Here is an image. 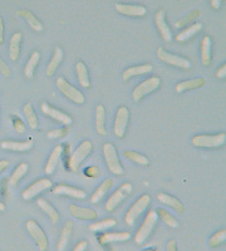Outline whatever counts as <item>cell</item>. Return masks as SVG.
<instances>
[{
  "instance_id": "cell-30",
  "label": "cell",
  "mask_w": 226,
  "mask_h": 251,
  "mask_svg": "<svg viewBox=\"0 0 226 251\" xmlns=\"http://www.w3.org/2000/svg\"><path fill=\"white\" fill-rule=\"evenodd\" d=\"M37 203L38 206L48 215L49 219H50V221H52L53 224H57L58 221H59V214H58V211L46 200V199H38Z\"/></svg>"
},
{
  "instance_id": "cell-3",
  "label": "cell",
  "mask_w": 226,
  "mask_h": 251,
  "mask_svg": "<svg viewBox=\"0 0 226 251\" xmlns=\"http://www.w3.org/2000/svg\"><path fill=\"white\" fill-rule=\"evenodd\" d=\"M150 203H151V196L150 195H142V196L133 203L131 208L128 210V212L126 214V224L128 226H133L135 223L137 221L138 217L146 211V208L149 207Z\"/></svg>"
},
{
  "instance_id": "cell-29",
  "label": "cell",
  "mask_w": 226,
  "mask_h": 251,
  "mask_svg": "<svg viewBox=\"0 0 226 251\" xmlns=\"http://www.w3.org/2000/svg\"><path fill=\"white\" fill-rule=\"evenodd\" d=\"M201 62L203 66H210L211 63V38L203 37L201 42Z\"/></svg>"
},
{
  "instance_id": "cell-43",
  "label": "cell",
  "mask_w": 226,
  "mask_h": 251,
  "mask_svg": "<svg viewBox=\"0 0 226 251\" xmlns=\"http://www.w3.org/2000/svg\"><path fill=\"white\" fill-rule=\"evenodd\" d=\"M12 121H13V127H14L15 131L18 132V133H24L25 132V125H24L23 120H20L18 116H13L12 117Z\"/></svg>"
},
{
  "instance_id": "cell-38",
  "label": "cell",
  "mask_w": 226,
  "mask_h": 251,
  "mask_svg": "<svg viewBox=\"0 0 226 251\" xmlns=\"http://www.w3.org/2000/svg\"><path fill=\"white\" fill-rule=\"evenodd\" d=\"M156 212H157V216L163 221V224H166L169 227H172V228L178 227V221L176 220V217H175L172 214H170L167 210H165V208H158Z\"/></svg>"
},
{
  "instance_id": "cell-24",
  "label": "cell",
  "mask_w": 226,
  "mask_h": 251,
  "mask_svg": "<svg viewBox=\"0 0 226 251\" xmlns=\"http://www.w3.org/2000/svg\"><path fill=\"white\" fill-rule=\"evenodd\" d=\"M157 199H158V201H160V202L163 203V205L170 206V207H172L174 210H176L177 212H183V210H185V206H183V203L181 202L178 199L171 196V195H167V194H163V192H160V194L157 195Z\"/></svg>"
},
{
  "instance_id": "cell-10",
  "label": "cell",
  "mask_w": 226,
  "mask_h": 251,
  "mask_svg": "<svg viewBox=\"0 0 226 251\" xmlns=\"http://www.w3.org/2000/svg\"><path fill=\"white\" fill-rule=\"evenodd\" d=\"M132 191H133V187H132V185L129 182H126V183H123V185H121L117 191L112 195V196L108 199V201H107V203H106L107 211H109V212L113 211V210H115V208L117 207V206L120 205V203L122 202V201L125 200V199H126V197L128 196Z\"/></svg>"
},
{
  "instance_id": "cell-52",
  "label": "cell",
  "mask_w": 226,
  "mask_h": 251,
  "mask_svg": "<svg viewBox=\"0 0 226 251\" xmlns=\"http://www.w3.org/2000/svg\"><path fill=\"white\" fill-rule=\"evenodd\" d=\"M143 251H157V250H156V249H152V248H150V249H146V250H143Z\"/></svg>"
},
{
  "instance_id": "cell-44",
  "label": "cell",
  "mask_w": 226,
  "mask_h": 251,
  "mask_svg": "<svg viewBox=\"0 0 226 251\" xmlns=\"http://www.w3.org/2000/svg\"><path fill=\"white\" fill-rule=\"evenodd\" d=\"M0 73L6 78L12 75V68L8 66V63H6L1 57H0Z\"/></svg>"
},
{
  "instance_id": "cell-37",
  "label": "cell",
  "mask_w": 226,
  "mask_h": 251,
  "mask_svg": "<svg viewBox=\"0 0 226 251\" xmlns=\"http://www.w3.org/2000/svg\"><path fill=\"white\" fill-rule=\"evenodd\" d=\"M123 156L126 157L127 160L137 163V165H141V166H149L150 165L149 158H147L146 156H143V154L138 153V152H136V151L127 150V151L123 152Z\"/></svg>"
},
{
  "instance_id": "cell-21",
  "label": "cell",
  "mask_w": 226,
  "mask_h": 251,
  "mask_svg": "<svg viewBox=\"0 0 226 251\" xmlns=\"http://www.w3.org/2000/svg\"><path fill=\"white\" fill-rule=\"evenodd\" d=\"M0 146H1V149L8 150V151L24 152L32 149L33 141L28 140V141H24V142H17V141H3Z\"/></svg>"
},
{
  "instance_id": "cell-7",
  "label": "cell",
  "mask_w": 226,
  "mask_h": 251,
  "mask_svg": "<svg viewBox=\"0 0 226 251\" xmlns=\"http://www.w3.org/2000/svg\"><path fill=\"white\" fill-rule=\"evenodd\" d=\"M161 79L158 77H152L149 78V79L143 80L142 83H140L133 92H132V98H133V102H138V100H142L145 96L152 93L153 91L160 87Z\"/></svg>"
},
{
  "instance_id": "cell-35",
  "label": "cell",
  "mask_w": 226,
  "mask_h": 251,
  "mask_svg": "<svg viewBox=\"0 0 226 251\" xmlns=\"http://www.w3.org/2000/svg\"><path fill=\"white\" fill-rule=\"evenodd\" d=\"M75 69H77L78 79H79L80 86L83 87V88H89L91 87V80H89L88 69H87L86 64L83 62H78Z\"/></svg>"
},
{
  "instance_id": "cell-15",
  "label": "cell",
  "mask_w": 226,
  "mask_h": 251,
  "mask_svg": "<svg viewBox=\"0 0 226 251\" xmlns=\"http://www.w3.org/2000/svg\"><path fill=\"white\" fill-rule=\"evenodd\" d=\"M53 194L55 195H62V196H68V197H73V199H86L87 194L84 190H80V188L73 187V186H68V185H63V183H60V185L54 186L53 187Z\"/></svg>"
},
{
  "instance_id": "cell-50",
  "label": "cell",
  "mask_w": 226,
  "mask_h": 251,
  "mask_svg": "<svg viewBox=\"0 0 226 251\" xmlns=\"http://www.w3.org/2000/svg\"><path fill=\"white\" fill-rule=\"evenodd\" d=\"M9 166V162L6 160H1L0 161V174H1V172L4 171V170L6 169V167H8Z\"/></svg>"
},
{
  "instance_id": "cell-40",
  "label": "cell",
  "mask_w": 226,
  "mask_h": 251,
  "mask_svg": "<svg viewBox=\"0 0 226 251\" xmlns=\"http://www.w3.org/2000/svg\"><path fill=\"white\" fill-rule=\"evenodd\" d=\"M201 15V12L200 10H192V12H190L189 14L185 15L183 18H181V19H178L176 23H175V26L176 28H182L183 25H187V24H191L192 22H194L195 19H198L199 17Z\"/></svg>"
},
{
  "instance_id": "cell-31",
  "label": "cell",
  "mask_w": 226,
  "mask_h": 251,
  "mask_svg": "<svg viewBox=\"0 0 226 251\" xmlns=\"http://www.w3.org/2000/svg\"><path fill=\"white\" fill-rule=\"evenodd\" d=\"M112 186H113V181H112L111 178H106V180H104L103 182L100 183V187H98L97 190H96V192H95V194H93V196H92V199H91L92 203L100 202V201L102 200V199H103L104 195H106L107 192H108L109 190H111Z\"/></svg>"
},
{
  "instance_id": "cell-14",
  "label": "cell",
  "mask_w": 226,
  "mask_h": 251,
  "mask_svg": "<svg viewBox=\"0 0 226 251\" xmlns=\"http://www.w3.org/2000/svg\"><path fill=\"white\" fill-rule=\"evenodd\" d=\"M155 23L156 25H157V29L158 31H160L162 39L165 40V42H167V43H170L172 40V38H174V35H172V31L171 29H170V26L167 25L166 18H165V10H163V9L158 10L155 14Z\"/></svg>"
},
{
  "instance_id": "cell-23",
  "label": "cell",
  "mask_w": 226,
  "mask_h": 251,
  "mask_svg": "<svg viewBox=\"0 0 226 251\" xmlns=\"http://www.w3.org/2000/svg\"><path fill=\"white\" fill-rule=\"evenodd\" d=\"M62 60H63V50H62V48H60V47H55L52 59H50L49 64H48V66H47V71H46L47 75H49V77H52V75H54L55 72H57L58 67L60 66V63H62Z\"/></svg>"
},
{
  "instance_id": "cell-45",
  "label": "cell",
  "mask_w": 226,
  "mask_h": 251,
  "mask_svg": "<svg viewBox=\"0 0 226 251\" xmlns=\"http://www.w3.org/2000/svg\"><path fill=\"white\" fill-rule=\"evenodd\" d=\"M88 248V243L87 241H80L75 245V248L73 249V251H86Z\"/></svg>"
},
{
  "instance_id": "cell-47",
  "label": "cell",
  "mask_w": 226,
  "mask_h": 251,
  "mask_svg": "<svg viewBox=\"0 0 226 251\" xmlns=\"http://www.w3.org/2000/svg\"><path fill=\"white\" fill-rule=\"evenodd\" d=\"M4 43V20L0 17V44Z\"/></svg>"
},
{
  "instance_id": "cell-25",
  "label": "cell",
  "mask_w": 226,
  "mask_h": 251,
  "mask_svg": "<svg viewBox=\"0 0 226 251\" xmlns=\"http://www.w3.org/2000/svg\"><path fill=\"white\" fill-rule=\"evenodd\" d=\"M205 83H206L205 78H195V79L185 80V82L178 83L177 86H176V92L177 93H182V92L190 91V89L201 88V87L205 86Z\"/></svg>"
},
{
  "instance_id": "cell-33",
  "label": "cell",
  "mask_w": 226,
  "mask_h": 251,
  "mask_svg": "<svg viewBox=\"0 0 226 251\" xmlns=\"http://www.w3.org/2000/svg\"><path fill=\"white\" fill-rule=\"evenodd\" d=\"M23 113L25 116L26 121H28L29 127L32 129H38V126H39V121H38L37 113H35L34 108H33L32 103H26L25 106L23 107Z\"/></svg>"
},
{
  "instance_id": "cell-20",
  "label": "cell",
  "mask_w": 226,
  "mask_h": 251,
  "mask_svg": "<svg viewBox=\"0 0 226 251\" xmlns=\"http://www.w3.org/2000/svg\"><path fill=\"white\" fill-rule=\"evenodd\" d=\"M153 71V66L150 64V63H146V64H143V66H135L131 67V68L126 69V71L123 72V80L127 82L129 78H132L133 75H147V73H151Z\"/></svg>"
},
{
  "instance_id": "cell-32",
  "label": "cell",
  "mask_w": 226,
  "mask_h": 251,
  "mask_svg": "<svg viewBox=\"0 0 226 251\" xmlns=\"http://www.w3.org/2000/svg\"><path fill=\"white\" fill-rule=\"evenodd\" d=\"M201 29H202V24L201 23L191 24L189 28L183 29L182 31H180V33L176 35V40H177V42H186V40H189L190 38L194 37L195 34H198Z\"/></svg>"
},
{
  "instance_id": "cell-2",
  "label": "cell",
  "mask_w": 226,
  "mask_h": 251,
  "mask_svg": "<svg viewBox=\"0 0 226 251\" xmlns=\"http://www.w3.org/2000/svg\"><path fill=\"white\" fill-rule=\"evenodd\" d=\"M103 156L107 166H108V170L112 174L116 175V176H122L125 174V170H123L120 158H118L117 150L112 143L107 142L103 145Z\"/></svg>"
},
{
  "instance_id": "cell-19",
  "label": "cell",
  "mask_w": 226,
  "mask_h": 251,
  "mask_svg": "<svg viewBox=\"0 0 226 251\" xmlns=\"http://www.w3.org/2000/svg\"><path fill=\"white\" fill-rule=\"evenodd\" d=\"M131 232H107L98 237L100 244H111V243H122L131 239Z\"/></svg>"
},
{
  "instance_id": "cell-41",
  "label": "cell",
  "mask_w": 226,
  "mask_h": 251,
  "mask_svg": "<svg viewBox=\"0 0 226 251\" xmlns=\"http://www.w3.org/2000/svg\"><path fill=\"white\" fill-rule=\"evenodd\" d=\"M225 241H226V230L224 228V230H220V231H218L216 234H214L211 237H210L209 245L211 246V248H218V246H220L221 244H224Z\"/></svg>"
},
{
  "instance_id": "cell-9",
  "label": "cell",
  "mask_w": 226,
  "mask_h": 251,
  "mask_svg": "<svg viewBox=\"0 0 226 251\" xmlns=\"http://www.w3.org/2000/svg\"><path fill=\"white\" fill-rule=\"evenodd\" d=\"M157 57L158 59L162 60L163 63H167L170 66H175L181 69H190L191 68V62L186 58H182L180 55H175L166 51L163 48L157 49Z\"/></svg>"
},
{
  "instance_id": "cell-26",
  "label": "cell",
  "mask_w": 226,
  "mask_h": 251,
  "mask_svg": "<svg viewBox=\"0 0 226 251\" xmlns=\"http://www.w3.org/2000/svg\"><path fill=\"white\" fill-rule=\"evenodd\" d=\"M73 221L68 220L63 226V231H62V236H60L59 244H58V251H64L66 250L67 245H68L69 240H71L72 234H73Z\"/></svg>"
},
{
  "instance_id": "cell-51",
  "label": "cell",
  "mask_w": 226,
  "mask_h": 251,
  "mask_svg": "<svg viewBox=\"0 0 226 251\" xmlns=\"http://www.w3.org/2000/svg\"><path fill=\"white\" fill-rule=\"evenodd\" d=\"M4 210H5V205L0 201V211H4Z\"/></svg>"
},
{
  "instance_id": "cell-5",
  "label": "cell",
  "mask_w": 226,
  "mask_h": 251,
  "mask_svg": "<svg viewBox=\"0 0 226 251\" xmlns=\"http://www.w3.org/2000/svg\"><path fill=\"white\" fill-rule=\"evenodd\" d=\"M92 150H93V145H92L91 141H83L80 143L75 149V151L73 152L71 158H69V170L73 172L78 171L80 163L86 160L87 156L92 152Z\"/></svg>"
},
{
  "instance_id": "cell-39",
  "label": "cell",
  "mask_w": 226,
  "mask_h": 251,
  "mask_svg": "<svg viewBox=\"0 0 226 251\" xmlns=\"http://www.w3.org/2000/svg\"><path fill=\"white\" fill-rule=\"evenodd\" d=\"M116 225H117V221H116L115 219H106L100 221V223L92 224V225L89 226V230L93 232L102 231V230H107V228L115 227Z\"/></svg>"
},
{
  "instance_id": "cell-17",
  "label": "cell",
  "mask_w": 226,
  "mask_h": 251,
  "mask_svg": "<svg viewBox=\"0 0 226 251\" xmlns=\"http://www.w3.org/2000/svg\"><path fill=\"white\" fill-rule=\"evenodd\" d=\"M69 212L73 217L80 220H96L98 217V212L95 211L93 208L82 207V206L75 205V203L69 205Z\"/></svg>"
},
{
  "instance_id": "cell-46",
  "label": "cell",
  "mask_w": 226,
  "mask_h": 251,
  "mask_svg": "<svg viewBox=\"0 0 226 251\" xmlns=\"http://www.w3.org/2000/svg\"><path fill=\"white\" fill-rule=\"evenodd\" d=\"M166 251H177V244H176V240H170L166 245Z\"/></svg>"
},
{
  "instance_id": "cell-42",
  "label": "cell",
  "mask_w": 226,
  "mask_h": 251,
  "mask_svg": "<svg viewBox=\"0 0 226 251\" xmlns=\"http://www.w3.org/2000/svg\"><path fill=\"white\" fill-rule=\"evenodd\" d=\"M69 128L68 127H64V128H59V129H53V131L48 132V138L49 140H57V138H62V137H66L67 134H68Z\"/></svg>"
},
{
  "instance_id": "cell-28",
  "label": "cell",
  "mask_w": 226,
  "mask_h": 251,
  "mask_svg": "<svg viewBox=\"0 0 226 251\" xmlns=\"http://www.w3.org/2000/svg\"><path fill=\"white\" fill-rule=\"evenodd\" d=\"M18 14L20 15V17H23L24 19L28 22L29 26L33 29V30L35 31H42L43 30V24L40 23V20L38 19L37 17H35L34 14H33L30 10H26V9H22V10H19L18 12Z\"/></svg>"
},
{
  "instance_id": "cell-16",
  "label": "cell",
  "mask_w": 226,
  "mask_h": 251,
  "mask_svg": "<svg viewBox=\"0 0 226 251\" xmlns=\"http://www.w3.org/2000/svg\"><path fill=\"white\" fill-rule=\"evenodd\" d=\"M115 8L120 14L127 15V17L141 18L146 15L147 9L142 5H131V4H115Z\"/></svg>"
},
{
  "instance_id": "cell-1",
  "label": "cell",
  "mask_w": 226,
  "mask_h": 251,
  "mask_svg": "<svg viewBox=\"0 0 226 251\" xmlns=\"http://www.w3.org/2000/svg\"><path fill=\"white\" fill-rule=\"evenodd\" d=\"M226 133L221 132L218 134H199L192 138V145L199 149H215L225 145Z\"/></svg>"
},
{
  "instance_id": "cell-49",
  "label": "cell",
  "mask_w": 226,
  "mask_h": 251,
  "mask_svg": "<svg viewBox=\"0 0 226 251\" xmlns=\"http://www.w3.org/2000/svg\"><path fill=\"white\" fill-rule=\"evenodd\" d=\"M210 1H211V6L215 9V10L220 9L221 3H223V0H210Z\"/></svg>"
},
{
  "instance_id": "cell-4",
  "label": "cell",
  "mask_w": 226,
  "mask_h": 251,
  "mask_svg": "<svg viewBox=\"0 0 226 251\" xmlns=\"http://www.w3.org/2000/svg\"><path fill=\"white\" fill-rule=\"evenodd\" d=\"M158 216H157V212L156 211H150L147 214L146 219L143 221L142 226L140 227V230L137 231L135 236V241L138 244V245H142L150 236H151L152 231H153V228H155L156 223H157Z\"/></svg>"
},
{
  "instance_id": "cell-22",
  "label": "cell",
  "mask_w": 226,
  "mask_h": 251,
  "mask_svg": "<svg viewBox=\"0 0 226 251\" xmlns=\"http://www.w3.org/2000/svg\"><path fill=\"white\" fill-rule=\"evenodd\" d=\"M62 153H63V147H62L60 145L55 146L54 149H53L52 153H50V156H49L48 162H47V166H46L47 175H52L53 172L55 171V167H57L58 162H59Z\"/></svg>"
},
{
  "instance_id": "cell-8",
  "label": "cell",
  "mask_w": 226,
  "mask_h": 251,
  "mask_svg": "<svg viewBox=\"0 0 226 251\" xmlns=\"http://www.w3.org/2000/svg\"><path fill=\"white\" fill-rule=\"evenodd\" d=\"M26 230L30 234V236L33 237V240L35 241V244H37L40 251H46L48 249V237H47L46 232L43 231V228L40 227L34 220H28L26 221Z\"/></svg>"
},
{
  "instance_id": "cell-27",
  "label": "cell",
  "mask_w": 226,
  "mask_h": 251,
  "mask_svg": "<svg viewBox=\"0 0 226 251\" xmlns=\"http://www.w3.org/2000/svg\"><path fill=\"white\" fill-rule=\"evenodd\" d=\"M96 128L102 136H106V108L102 104L96 108Z\"/></svg>"
},
{
  "instance_id": "cell-18",
  "label": "cell",
  "mask_w": 226,
  "mask_h": 251,
  "mask_svg": "<svg viewBox=\"0 0 226 251\" xmlns=\"http://www.w3.org/2000/svg\"><path fill=\"white\" fill-rule=\"evenodd\" d=\"M23 42V33L17 31L10 38V43H9V57L13 62H17L20 54V44Z\"/></svg>"
},
{
  "instance_id": "cell-6",
  "label": "cell",
  "mask_w": 226,
  "mask_h": 251,
  "mask_svg": "<svg viewBox=\"0 0 226 251\" xmlns=\"http://www.w3.org/2000/svg\"><path fill=\"white\" fill-rule=\"evenodd\" d=\"M57 87L60 91V93L63 94V96H66V97L68 98L69 100H72V102L77 103V104H83V103L86 102V98H84L83 93H82L79 89H77L75 87L72 86L71 83L67 82L66 78H58Z\"/></svg>"
},
{
  "instance_id": "cell-34",
  "label": "cell",
  "mask_w": 226,
  "mask_h": 251,
  "mask_svg": "<svg viewBox=\"0 0 226 251\" xmlns=\"http://www.w3.org/2000/svg\"><path fill=\"white\" fill-rule=\"evenodd\" d=\"M40 60V53L39 51H33V54L30 55L29 60L26 62L25 67H24V75H25L26 78H32L34 75L35 68H37L38 63Z\"/></svg>"
},
{
  "instance_id": "cell-13",
  "label": "cell",
  "mask_w": 226,
  "mask_h": 251,
  "mask_svg": "<svg viewBox=\"0 0 226 251\" xmlns=\"http://www.w3.org/2000/svg\"><path fill=\"white\" fill-rule=\"evenodd\" d=\"M42 112H43L44 114H47L48 117L53 118L54 121H57V122L62 123L63 126H71L72 125V118L69 117L68 114L64 113V112L59 111V109L54 108V107H52L50 104H48L47 102H43L42 103Z\"/></svg>"
},
{
  "instance_id": "cell-36",
  "label": "cell",
  "mask_w": 226,
  "mask_h": 251,
  "mask_svg": "<svg viewBox=\"0 0 226 251\" xmlns=\"http://www.w3.org/2000/svg\"><path fill=\"white\" fill-rule=\"evenodd\" d=\"M29 170V166L28 163L23 162V163H20L19 166H18L17 169L13 171L12 176H10V178H9V185L10 186H17L18 182H19L22 178H23L24 176L26 175V172H28Z\"/></svg>"
},
{
  "instance_id": "cell-48",
  "label": "cell",
  "mask_w": 226,
  "mask_h": 251,
  "mask_svg": "<svg viewBox=\"0 0 226 251\" xmlns=\"http://www.w3.org/2000/svg\"><path fill=\"white\" fill-rule=\"evenodd\" d=\"M225 75H226V64H224V66H221L220 68H219L218 73H216V77L221 79V78H225Z\"/></svg>"
},
{
  "instance_id": "cell-11",
  "label": "cell",
  "mask_w": 226,
  "mask_h": 251,
  "mask_svg": "<svg viewBox=\"0 0 226 251\" xmlns=\"http://www.w3.org/2000/svg\"><path fill=\"white\" fill-rule=\"evenodd\" d=\"M129 111L126 106H122L118 108L117 114H116L115 126H113V132L117 137L122 138L126 134L127 125H128Z\"/></svg>"
},
{
  "instance_id": "cell-12",
  "label": "cell",
  "mask_w": 226,
  "mask_h": 251,
  "mask_svg": "<svg viewBox=\"0 0 226 251\" xmlns=\"http://www.w3.org/2000/svg\"><path fill=\"white\" fill-rule=\"evenodd\" d=\"M52 186L53 183L49 178H42V180L32 183L28 188H25L23 191V194H22V196H23L24 200H30L33 197L38 196L40 192H43L46 191V190H48V188H50Z\"/></svg>"
}]
</instances>
